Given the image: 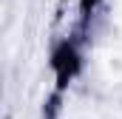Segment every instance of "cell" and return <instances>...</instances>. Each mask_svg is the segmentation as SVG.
Wrapping results in <instances>:
<instances>
[{
  "instance_id": "6da1fadb",
  "label": "cell",
  "mask_w": 122,
  "mask_h": 119,
  "mask_svg": "<svg viewBox=\"0 0 122 119\" xmlns=\"http://www.w3.org/2000/svg\"><path fill=\"white\" fill-rule=\"evenodd\" d=\"M80 68V48L74 40H62L54 51V74H57V82L65 85Z\"/></svg>"
}]
</instances>
